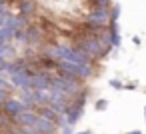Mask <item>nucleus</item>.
<instances>
[{
    "label": "nucleus",
    "instance_id": "1",
    "mask_svg": "<svg viewBox=\"0 0 146 134\" xmlns=\"http://www.w3.org/2000/svg\"><path fill=\"white\" fill-rule=\"evenodd\" d=\"M58 68V76L62 78H70V80H88L94 76V68L92 64H74V62H66V60H58L56 62Z\"/></svg>",
    "mask_w": 146,
    "mask_h": 134
},
{
    "label": "nucleus",
    "instance_id": "2",
    "mask_svg": "<svg viewBox=\"0 0 146 134\" xmlns=\"http://www.w3.org/2000/svg\"><path fill=\"white\" fill-rule=\"evenodd\" d=\"M32 70L26 66V68H22V70H18V72H12L10 74V80H12V84L18 88V90H32L30 88V78H32Z\"/></svg>",
    "mask_w": 146,
    "mask_h": 134
},
{
    "label": "nucleus",
    "instance_id": "3",
    "mask_svg": "<svg viewBox=\"0 0 146 134\" xmlns=\"http://www.w3.org/2000/svg\"><path fill=\"white\" fill-rule=\"evenodd\" d=\"M50 80H52V74L48 72H34L32 78H30V88L32 90H50Z\"/></svg>",
    "mask_w": 146,
    "mask_h": 134
},
{
    "label": "nucleus",
    "instance_id": "4",
    "mask_svg": "<svg viewBox=\"0 0 146 134\" xmlns=\"http://www.w3.org/2000/svg\"><path fill=\"white\" fill-rule=\"evenodd\" d=\"M36 110H24V112H20V114H16L14 118H12V122L16 124V126H20V128H32L34 126V122H36Z\"/></svg>",
    "mask_w": 146,
    "mask_h": 134
},
{
    "label": "nucleus",
    "instance_id": "5",
    "mask_svg": "<svg viewBox=\"0 0 146 134\" xmlns=\"http://www.w3.org/2000/svg\"><path fill=\"white\" fill-rule=\"evenodd\" d=\"M26 110V106L22 104V100H16V98H8L4 104H2V112L6 114V116H10V118H14L16 114H20V112H24Z\"/></svg>",
    "mask_w": 146,
    "mask_h": 134
},
{
    "label": "nucleus",
    "instance_id": "6",
    "mask_svg": "<svg viewBox=\"0 0 146 134\" xmlns=\"http://www.w3.org/2000/svg\"><path fill=\"white\" fill-rule=\"evenodd\" d=\"M32 128H34L38 134H58L56 124L50 122V120H46V118H42V116H36V122H34Z\"/></svg>",
    "mask_w": 146,
    "mask_h": 134
},
{
    "label": "nucleus",
    "instance_id": "7",
    "mask_svg": "<svg viewBox=\"0 0 146 134\" xmlns=\"http://www.w3.org/2000/svg\"><path fill=\"white\" fill-rule=\"evenodd\" d=\"M18 8H20V16L30 18V16L36 12V2H34V0H22Z\"/></svg>",
    "mask_w": 146,
    "mask_h": 134
},
{
    "label": "nucleus",
    "instance_id": "8",
    "mask_svg": "<svg viewBox=\"0 0 146 134\" xmlns=\"http://www.w3.org/2000/svg\"><path fill=\"white\" fill-rule=\"evenodd\" d=\"M36 114L42 116V118H46V120H50V122H54V124L58 122V116H60V114H56L50 106H38V112H36Z\"/></svg>",
    "mask_w": 146,
    "mask_h": 134
},
{
    "label": "nucleus",
    "instance_id": "9",
    "mask_svg": "<svg viewBox=\"0 0 146 134\" xmlns=\"http://www.w3.org/2000/svg\"><path fill=\"white\" fill-rule=\"evenodd\" d=\"M26 36H28V44H36L42 34H40L38 26H26Z\"/></svg>",
    "mask_w": 146,
    "mask_h": 134
},
{
    "label": "nucleus",
    "instance_id": "10",
    "mask_svg": "<svg viewBox=\"0 0 146 134\" xmlns=\"http://www.w3.org/2000/svg\"><path fill=\"white\" fill-rule=\"evenodd\" d=\"M90 6L92 8H110L112 0H90Z\"/></svg>",
    "mask_w": 146,
    "mask_h": 134
},
{
    "label": "nucleus",
    "instance_id": "11",
    "mask_svg": "<svg viewBox=\"0 0 146 134\" xmlns=\"http://www.w3.org/2000/svg\"><path fill=\"white\" fill-rule=\"evenodd\" d=\"M108 16H110V20H116L118 22V18H120V6L118 4H112L108 8Z\"/></svg>",
    "mask_w": 146,
    "mask_h": 134
},
{
    "label": "nucleus",
    "instance_id": "12",
    "mask_svg": "<svg viewBox=\"0 0 146 134\" xmlns=\"http://www.w3.org/2000/svg\"><path fill=\"white\" fill-rule=\"evenodd\" d=\"M8 98H10V96H8V90H6L4 86H0V106H2Z\"/></svg>",
    "mask_w": 146,
    "mask_h": 134
},
{
    "label": "nucleus",
    "instance_id": "13",
    "mask_svg": "<svg viewBox=\"0 0 146 134\" xmlns=\"http://www.w3.org/2000/svg\"><path fill=\"white\" fill-rule=\"evenodd\" d=\"M58 132H60V134H74V128H72L70 124H66V126L58 128Z\"/></svg>",
    "mask_w": 146,
    "mask_h": 134
},
{
    "label": "nucleus",
    "instance_id": "14",
    "mask_svg": "<svg viewBox=\"0 0 146 134\" xmlns=\"http://www.w3.org/2000/svg\"><path fill=\"white\" fill-rule=\"evenodd\" d=\"M110 86H112V88H116V90H122V88H124V84H122L120 80H114V78L110 80Z\"/></svg>",
    "mask_w": 146,
    "mask_h": 134
},
{
    "label": "nucleus",
    "instance_id": "15",
    "mask_svg": "<svg viewBox=\"0 0 146 134\" xmlns=\"http://www.w3.org/2000/svg\"><path fill=\"white\" fill-rule=\"evenodd\" d=\"M8 134H26V130H24V128H20V126H14V128H10V130H8Z\"/></svg>",
    "mask_w": 146,
    "mask_h": 134
},
{
    "label": "nucleus",
    "instance_id": "16",
    "mask_svg": "<svg viewBox=\"0 0 146 134\" xmlns=\"http://www.w3.org/2000/svg\"><path fill=\"white\" fill-rule=\"evenodd\" d=\"M106 106H108V102H106V100H104V98H102V100H98V102H96V110H104V108H106Z\"/></svg>",
    "mask_w": 146,
    "mask_h": 134
},
{
    "label": "nucleus",
    "instance_id": "17",
    "mask_svg": "<svg viewBox=\"0 0 146 134\" xmlns=\"http://www.w3.org/2000/svg\"><path fill=\"white\" fill-rule=\"evenodd\" d=\"M8 14H10L8 10H6V12H2V14H0V28H2V26H4V22H6V16H8Z\"/></svg>",
    "mask_w": 146,
    "mask_h": 134
},
{
    "label": "nucleus",
    "instance_id": "18",
    "mask_svg": "<svg viewBox=\"0 0 146 134\" xmlns=\"http://www.w3.org/2000/svg\"><path fill=\"white\" fill-rule=\"evenodd\" d=\"M74 134H92L90 130H82V132H74Z\"/></svg>",
    "mask_w": 146,
    "mask_h": 134
},
{
    "label": "nucleus",
    "instance_id": "19",
    "mask_svg": "<svg viewBox=\"0 0 146 134\" xmlns=\"http://www.w3.org/2000/svg\"><path fill=\"white\" fill-rule=\"evenodd\" d=\"M0 86H4V88H8V84H6V82H4L2 78H0Z\"/></svg>",
    "mask_w": 146,
    "mask_h": 134
},
{
    "label": "nucleus",
    "instance_id": "20",
    "mask_svg": "<svg viewBox=\"0 0 146 134\" xmlns=\"http://www.w3.org/2000/svg\"><path fill=\"white\" fill-rule=\"evenodd\" d=\"M126 134H142L140 130H132V132H126Z\"/></svg>",
    "mask_w": 146,
    "mask_h": 134
},
{
    "label": "nucleus",
    "instance_id": "21",
    "mask_svg": "<svg viewBox=\"0 0 146 134\" xmlns=\"http://www.w3.org/2000/svg\"><path fill=\"white\" fill-rule=\"evenodd\" d=\"M0 72H4V64H0Z\"/></svg>",
    "mask_w": 146,
    "mask_h": 134
},
{
    "label": "nucleus",
    "instance_id": "22",
    "mask_svg": "<svg viewBox=\"0 0 146 134\" xmlns=\"http://www.w3.org/2000/svg\"><path fill=\"white\" fill-rule=\"evenodd\" d=\"M144 118H146V108H144Z\"/></svg>",
    "mask_w": 146,
    "mask_h": 134
}]
</instances>
